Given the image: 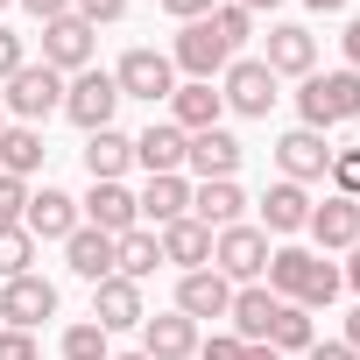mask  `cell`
Returning <instances> with one entry per match:
<instances>
[{"instance_id":"d6a6232c","label":"cell","mask_w":360,"mask_h":360,"mask_svg":"<svg viewBox=\"0 0 360 360\" xmlns=\"http://www.w3.org/2000/svg\"><path fill=\"white\" fill-rule=\"evenodd\" d=\"M29 262H36V233L29 226H0V283L29 276Z\"/></svg>"},{"instance_id":"7402d4cb","label":"cell","mask_w":360,"mask_h":360,"mask_svg":"<svg viewBox=\"0 0 360 360\" xmlns=\"http://www.w3.org/2000/svg\"><path fill=\"white\" fill-rule=\"evenodd\" d=\"M240 141L226 134V127H205V134H191V148H184V169L198 176V184H212V176H233L240 169Z\"/></svg>"},{"instance_id":"bcb514c9","label":"cell","mask_w":360,"mask_h":360,"mask_svg":"<svg viewBox=\"0 0 360 360\" xmlns=\"http://www.w3.org/2000/svg\"><path fill=\"white\" fill-rule=\"evenodd\" d=\"M311 15H346V0H304Z\"/></svg>"},{"instance_id":"60d3db41","label":"cell","mask_w":360,"mask_h":360,"mask_svg":"<svg viewBox=\"0 0 360 360\" xmlns=\"http://www.w3.org/2000/svg\"><path fill=\"white\" fill-rule=\"evenodd\" d=\"M304 360H360V353H353L346 339H311V353H304Z\"/></svg>"},{"instance_id":"7dc6e473","label":"cell","mask_w":360,"mask_h":360,"mask_svg":"<svg viewBox=\"0 0 360 360\" xmlns=\"http://www.w3.org/2000/svg\"><path fill=\"white\" fill-rule=\"evenodd\" d=\"M233 8H248V15H262V8H283V0H233Z\"/></svg>"},{"instance_id":"7bdbcfd3","label":"cell","mask_w":360,"mask_h":360,"mask_svg":"<svg viewBox=\"0 0 360 360\" xmlns=\"http://www.w3.org/2000/svg\"><path fill=\"white\" fill-rule=\"evenodd\" d=\"M22 8H29L36 22H57V15H71V0H22Z\"/></svg>"},{"instance_id":"603a6c76","label":"cell","mask_w":360,"mask_h":360,"mask_svg":"<svg viewBox=\"0 0 360 360\" xmlns=\"http://www.w3.org/2000/svg\"><path fill=\"white\" fill-rule=\"evenodd\" d=\"M255 212H262V233H304V226H311V191L290 184V176H276Z\"/></svg>"},{"instance_id":"f35d334b","label":"cell","mask_w":360,"mask_h":360,"mask_svg":"<svg viewBox=\"0 0 360 360\" xmlns=\"http://www.w3.org/2000/svg\"><path fill=\"white\" fill-rule=\"evenodd\" d=\"M22 64H29V43H22L15 29H0V85H8V78H15Z\"/></svg>"},{"instance_id":"1f68e13d","label":"cell","mask_w":360,"mask_h":360,"mask_svg":"<svg viewBox=\"0 0 360 360\" xmlns=\"http://www.w3.org/2000/svg\"><path fill=\"white\" fill-rule=\"evenodd\" d=\"M57 346H64V360H106L113 353V332H99L92 318H78V325H64Z\"/></svg>"},{"instance_id":"f546056e","label":"cell","mask_w":360,"mask_h":360,"mask_svg":"<svg viewBox=\"0 0 360 360\" xmlns=\"http://www.w3.org/2000/svg\"><path fill=\"white\" fill-rule=\"evenodd\" d=\"M43 155H50L43 148V127H22V120L0 127V176H22V184H29V176L43 169Z\"/></svg>"},{"instance_id":"816d5d0a","label":"cell","mask_w":360,"mask_h":360,"mask_svg":"<svg viewBox=\"0 0 360 360\" xmlns=\"http://www.w3.org/2000/svg\"><path fill=\"white\" fill-rule=\"evenodd\" d=\"M0 127H8V113H0Z\"/></svg>"},{"instance_id":"cb8c5ba5","label":"cell","mask_w":360,"mask_h":360,"mask_svg":"<svg viewBox=\"0 0 360 360\" xmlns=\"http://www.w3.org/2000/svg\"><path fill=\"white\" fill-rule=\"evenodd\" d=\"M169 120L184 127V134H205V127H219V120H226V99H219L205 78H184V85L169 92Z\"/></svg>"},{"instance_id":"c3c4849f","label":"cell","mask_w":360,"mask_h":360,"mask_svg":"<svg viewBox=\"0 0 360 360\" xmlns=\"http://www.w3.org/2000/svg\"><path fill=\"white\" fill-rule=\"evenodd\" d=\"M248 360H283V353L276 346H248Z\"/></svg>"},{"instance_id":"836d02e7","label":"cell","mask_w":360,"mask_h":360,"mask_svg":"<svg viewBox=\"0 0 360 360\" xmlns=\"http://www.w3.org/2000/svg\"><path fill=\"white\" fill-rule=\"evenodd\" d=\"M325 176H332L339 198H360V148H332V169Z\"/></svg>"},{"instance_id":"ab89813d","label":"cell","mask_w":360,"mask_h":360,"mask_svg":"<svg viewBox=\"0 0 360 360\" xmlns=\"http://www.w3.org/2000/svg\"><path fill=\"white\" fill-rule=\"evenodd\" d=\"M212 8H219V0H162V15H169V22H205Z\"/></svg>"},{"instance_id":"484cf974","label":"cell","mask_w":360,"mask_h":360,"mask_svg":"<svg viewBox=\"0 0 360 360\" xmlns=\"http://www.w3.org/2000/svg\"><path fill=\"white\" fill-rule=\"evenodd\" d=\"M240 212H248V191L233 184V176H212V184H191V219L198 226H240Z\"/></svg>"},{"instance_id":"52a82bcc","label":"cell","mask_w":360,"mask_h":360,"mask_svg":"<svg viewBox=\"0 0 360 360\" xmlns=\"http://www.w3.org/2000/svg\"><path fill=\"white\" fill-rule=\"evenodd\" d=\"M113 113H120V85H113V71H78L71 85H64V120L71 127H85V134H99V127H113Z\"/></svg>"},{"instance_id":"83f0119b","label":"cell","mask_w":360,"mask_h":360,"mask_svg":"<svg viewBox=\"0 0 360 360\" xmlns=\"http://www.w3.org/2000/svg\"><path fill=\"white\" fill-rule=\"evenodd\" d=\"M64 269H71L78 283H106V276H113V233L78 226V233L64 240Z\"/></svg>"},{"instance_id":"ee69618b","label":"cell","mask_w":360,"mask_h":360,"mask_svg":"<svg viewBox=\"0 0 360 360\" xmlns=\"http://www.w3.org/2000/svg\"><path fill=\"white\" fill-rule=\"evenodd\" d=\"M339 339H346V346H353V353H360V304H353V311H346V332H339Z\"/></svg>"},{"instance_id":"f907efd6","label":"cell","mask_w":360,"mask_h":360,"mask_svg":"<svg viewBox=\"0 0 360 360\" xmlns=\"http://www.w3.org/2000/svg\"><path fill=\"white\" fill-rule=\"evenodd\" d=\"M8 8H15V0H0V15H8Z\"/></svg>"},{"instance_id":"6da1fadb","label":"cell","mask_w":360,"mask_h":360,"mask_svg":"<svg viewBox=\"0 0 360 360\" xmlns=\"http://www.w3.org/2000/svg\"><path fill=\"white\" fill-rule=\"evenodd\" d=\"M255 36V15L248 8H233V0H219V8L205 15V22H184L176 29V43H169V64L184 71V78H226V64L240 57V43Z\"/></svg>"},{"instance_id":"d4e9b609","label":"cell","mask_w":360,"mask_h":360,"mask_svg":"<svg viewBox=\"0 0 360 360\" xmlns=\"http://www.w3.org/2000/svg\"><path fill=\"white\" fill-rule=\"evenodd\" d=\"M127 169H134V134H120V127L85 134V176L92 184H120Z\"/></svg>"},{"instance_id":"7c38bea8","label":"cell","mask_w":360,"mask_h":360,"mask_svg":"<svg viewBox=\"0 0 360 360\" xmlns=\"http://www.w3.org/2000/svg\"><path fill=\"white\" fill-rule=\"evenodd\" d=\"M141 318H148L141 283H127V276L92 283V325H99V332H141Z\"/></svg>"},{"instance_id":"d590c367","label":"cell","mask_w":360,"mask_h":360,"mask_svg":"<svg viewBox=\"0 0 360 360\" xmlns=\"http://www.w3.org/2000/svg\"><path fill=\"white\" fill-rule=\"evenodd\" d=\"M71 15H78V22H92V29H106V22H120V15H127V0H71Z\"/></svg>"},{"instance_id":"9c48e42d","label":"cell","mask_w":360,"mask_h":360,"mask_svg":"<svg viewBox=\"0 0 360 360\" xmlns=\"http://www.w3.org/2000/svg\"><path fill=\"white\" fill-rule=\"evenodd\" d=\"M92 57H99V29H92V22H78V15L43 22V64H50V71L78 78V71H92Z\"/></svg>"},{"instance_id":"f6af8a7d","label":"cell","mask_w":360,"mask_h":360,"mask_svg":"<svg viewBox=\"0 0 360 360\" xmlns=\"http://www.w3.org/2000/svg\"><path fill=\"white\" fill-rule=\"evenodd\" d=\"M346 255H353V262H346V269H339V276H346V283H353V290H360V240H353V248H346Z\"/></svg>"},{"instance_id":"2e32d148","label":"cell","mask_w":360,"mask_h":360,"mask_svg":"<svg viewBox=\"0 0 360 360\" xmlns=\"http://www.w3.org/2000/svg\"><path fill=\"white\" fill-rule=\"evenodd\" d=\"M141 353L148 360H198V325L184 311H148L141 318Z\"/></svg>"},{"instance_id":"e0dca14e","label":"cell","mask_w":360,"mask_h":360,"mask_svg":"<svg viewBox=\"0 0 360 360\" xmlns=\"http://www.w3.org/2000/svg\"><path fill=\"white\" fill-rule=\"evenodd\" d=\"M184 148H191V134L176 127V120H148V127L134 134V162H141L148 176H176V169H184Z\"/></svg>"},{"instance_id":"d6986e66","label":"cell","mask_w":360,"mask_h":360,"mask_svg":"<svg viewBox=\"0 0 360 360\" xmlns=\"http://www.w3.org/2000/svg\"><path fill=\"white\" fill-rule=\"evenodd\" d=\"M311 240H318V255H339V248H353L360 240V198H325V205H311V226H304Z\"/></svg>"},{"instance_id":"3957f363","label":"cell","mask_w":360,"mask_h":360,"mask_svg":"<svg viewBox=\"0 0 360 360\" xmlns=\"http://www.w3.org/2000/svg\"><path fill=\"white\" fill-rule=\"evenodd\" d=\"M297 113H304V127L311 134H332V127H346V120H360V71H311L304 78V92H297Z\"/></svg>"},{"instance_id":"7a4b0ae2","label":"cell","mask_w":360,"mask_h":360,"mask_svg":"<svg viewBox=\"0 0 360 360\" xmlns=\"http://www.w3.org/2000/svg\"><path fill=\"white\" fill-rule=\"evenodd\" d=\"M262 290H269V297H283V304L325 311V304L346 290V276H339L318 248H276V255H269V269H262Z\"/></svg>"},{"instance_id":"4316f807","label":"cell","mask_w":360,"mask_h":360,"mask_svg":"<svg viewBox=\"0 0 360 360\" xmlns=\"http://www.w3.org/2000/svg\"><path fill=\"white\" fill-rule=\"evenodd\" d=\"M276 311H283V297H269L262 283H240V290H233V304H226V318H233V339L262 346V339H269V325H276Z\"/></svg>"},{"instance_id":"9a60e30c","label":"cell","mask_w":360,"mask_h":360,"mask_svg":"<svg viewBox=\"0 0 360 360\" xmlns=\"http://www.w3.org/2000/svg\"><path fill=\"white\" fill-rule=\"evenodd\" d=\"M78 219L120 240V233H134V226H141V205H134V191H127V184H92V191L78 198Z\"/></svg>"},{"instance_id":"e575fe53","label":"cell","mask_w":360,"mask_h":360,"mask_svg":"<svg viewBox=\"0 0 360 360\" xmlns=\"http://www.w3.org/2000/svg\"><path fill=\"white\" fill-rule=\"evenodd\" d=\"M22 212H29V184L22 176H0V226H22Z\"/></svg>"},{"instance_id":"74e56055","label":"cell","mask_w":360,"mask_h":360,"mask_svg":"<svg viewBox=\"0 0 360 360\" xmlns=\"http://www.w3.org/2000/svg\"><path fill=\"white\" fill-rule=\"evenodd\" d=\"M198 360H248V339H233V332H212V339H198Z\"/></svg>"},{"instance_id":"30bf717a","label":"cell","mask_w":360,"mask_h":360,"mask_svg":"<svg viewBox=\"0 0 360 360\" xmlns=\"http://www.w3.org/2000/svg\"><path fill=\"white\" fill-rule=\"evenodd\" d=\"M43 318H57V283L50 276H15V283H0V325H15V332H36Z\"/></svg>"},{"instance_id":"8992f818","label":"cell","mask_w":360,"mask_h":360,"mask_svg":"<svg viewBox=\"0 0 360 360\" xmlns=\"http://www.w3.org/2000/svg\"><path fill=\"white\" fill-rule=\"evenodd\" d=\"M269 255H276V248H269V233H262V226H248V219H240V226H219V233H212V269H219V276H226L233 290H240V283H262Z\"/></svg>"},{"instance_id":"277c9868","label":"cell","mask_w":360,"mask_h":360,"mask_svg":"<svg viewBox=\"0 0 360 360\" xmlns=\"http://www.w3.org/2000/svg\"><path fill=\"white\" fill-rule=\"evenodd\" d=\"M64 71H50V64H22L15 78H8V113L22 120V127H43L50 113H64Z\"/></svg>"},{"instance_id":"681fc988","label":"cell","mask_w":360,"mask_h":360,"mask_svg":"<svg viewBox=\"0 0 360 360\" xmlns=\"http://www.w3.org/2000/svg\"><path fill=\"white\" fill-rule=\"evenodd\" d=\"M106 360H148V353H106Z\"/></svg>"},{"instance_id":"5b68a950","label":"cell","mask_w":360,"mask_h":360,"mask_svg":"<svg viewBox=\"0 0 360 360\" xmlns=\"http://www.w3.org/2000/svg\"><path fill=\"white\" fill-rule=\"evenodd\" d=\"M276 85H283V78H276L262 57H233L226 78H219V99H226V113H240V120H269V106L283 99Z\"/></svg>"},{"instance_id":"ba28073f","label":"cell","mask_w":360,"mask_h":360,"mask_svg":"<svg viewBox=\"0 0 360 360\" xmlns=\"http://www.w3.org/2000/svg\"><path fill=\"white\" fill-rule=\"evenodd\" d=\"M113 85H120V99H148V106H162L169 92H176V64H169V50H127L120 64H113Z\"/></svg>"},{"instance_id":"4dcf8cb0","label":"cell","mask_w":360,"mask_h":360,"mask_svg":"<svg viewBox=\"0 0 360 360\" xmlns=\"http://www.w3.org/2000/svg\"><path fill=\"white\" fill-rule=\"evenodd\" d=\"M311 339H318V325H311V311H304V304H283L262 346H276V353H311Z\"/></svg>"},{"instance_id":"4fadbf2b","label":"cell","mask_w":360,"mask_h":360,"mask_svg":"<svg viewBox=\"0 0 360 360\" xmlns=\"http://www.w3.org/2000/svg\"><path fill=\"white\" fill-rule=\"evenodd\" d=\"M276 169L290 176V184H325V169H332V141L311 134V127H290L276 141Z\"/></svg>"},{"instance_id":"8fae6325","label":"cell","mask_w":360,"mask_h":360,"mask_svg":"<svg viewBox=\"0 0 360 360\" xmlns=\"http://www.w3.org/2000/svg\"><path fill=\"white\" fill-rule=\"evenodd\" d=\"M262 64H269L276 78H311V71H318V36H311L304 22H276V29L262 36Z\"/></svg>"},{"instance_id":"5bb4252c","label":"cell","mask_w":360,"mask_h":360,"mask_svg":"<svg viewBox=\"0 0 360 360\" xmlns=\"http://www.w3.org/2000/svg\"><path fill=\"white\" fill-rule=\"evenodd\" d=\"M22 226H29L36 240H57V248H64V240H71L85 219H78V198H71V191L43 184V191H29V212H22Z\"/></svg>"},{"instance_id":"ffe728a7","label":"cell","mask_w":360,"mask_h":360,"mask_svg":"<svg viewBox=\"0 0 360 360\" xmlns=\"http://www.w3.org/2000/svg\"><path fill=\"white\" fill-rule=\"evenodd\" d=\"M155 240H162V269H176V276H191V269H212V226H198L191 212L176 219V226H162Z\"/></svg>"},{"instance_id":"44dd1931","label":"cell","mask_w":360,"mask_h":360,"mask_svg":"<svg viewBox=\"0 0 360 360\" xmlns=\"http://www.w3.org/2000/svg\"><path fill=\"white\" fill-rule=\"evenodd\" d=\"M226 304H233V283H226L219 269H191V276H176V311H184L191 325H198V318H226Z\"/></svg>"},{"instance_id":"8d00e7d4","label":"cell","mask_w":360,"mask_h":360,"mask_svg":"<svg viewBox=\"0 0 360 360\" xmlns=\"http://www.w3.org/2000/svg\"><path fill=\"white\" fill-rule=\"evenodd\" d=\"M0 360H43L36 332H15V325H0Z\"/></svg>"},{"instance_id":"b9f144b4","label":"cell","mask_w":360,"mask_h":360,"mask_svg":"<svg viewBox=\"0 0 360 360\" xmlns=\"http://www.w3.org/2000/svg\"><path fill=\"white\" fill-rule=\"evenodd\" d=\"M339 50H346V71H360V15L346 22V36H339Z\"/></svg>"},{"instance_id":"f1b7e54d","label":"cell","mask_w":360,"mask_h":360,"mask_svg":"<svg viewBox=\"0 0 360 360\" xmlns=\"http://www.w3.org/2000/svg\"><path fill=\"white\" fill-rule=\"evenodd\" d=\"M155 269H162V240H155V226H134V233H120V240H113V276L148 283Z\"/></svg>"},{"instance_id":"ac0fdd59","label":"cell","mask_w":360,"mask_h":360,"mask_svg":"<svg viewBox=\"0 0 360 360\" xmlns=\"http://www.w3.org/2000/svg\"><path fill=\"white\" fill-rule=\"evenodd\" d=\"M134 205H141V226H176V219H184L191 212V176L184 169H176V176H148V184L134 191Z\"/></svg>"}]
</instances>
